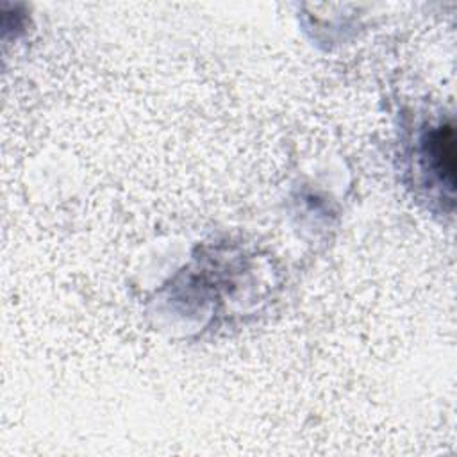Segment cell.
<instances>
[{"label": "cell", "mask_w": 457, "mask_h": 457, "mask_svg": "<svg viewBox=\"0 0 457 457\" xmlns=\"http://www.w3.org/2000/svg\"><path fill=\"white\" fill-rule=\"evenodd\" d=\"M425 157H428L432 171L439 175V180L452 189L455 175V146L452 125H443L428 134L425 143Z\"/></svg>", "instance_id": "1"}]
</instances>
